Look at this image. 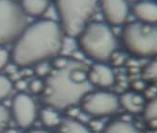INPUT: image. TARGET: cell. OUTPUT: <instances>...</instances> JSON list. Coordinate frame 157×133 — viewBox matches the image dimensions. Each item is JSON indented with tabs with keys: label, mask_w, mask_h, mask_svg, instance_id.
<instances>
[{
	"label": "cell",
	"mask_w": 157,
	"mask_h": 133,
	"mask_svg": "<svg viewBox=\"0 0 157 133\" xmlns=\"http://www.w3.org/2000/svg\"><path fill=\"white\" fill-rule=\"evenodd\" d=\"M64 40L58 21L39 19L28 25L13 42L10 61L20 68H31L40 62L50 61L61 55Z\"/></svg>",
	"instance_id": "6da1fadb"
},
{
	"label": "cell",
	"mask_w": 157,
	"mask_h": 133,
	"mask_svg": "<svg viewBox=\"0 0 157 133\" xmlns=\"http://www.w3.org/2000/svg\"><path fill=\"white\" fill-rule=\"evenodd\" d=\"M10 119V110L2 104H0V133H2L9 125Z\"/></svg>",
	"instance_id": "7402d4cb"
},
{
	"label": "cell",
	"mask_w": 157,
	"mask_h": 133,
	"mask_svg": "<svg viewBox=\"0 0 157 133\" xmlns=\"http://www.w3.org/2000/svg\"><path fill=\"white\" fill-rule=\"evenodd\" d=\"M83 113L92 117H106L115 114L119 109V99L106 91H89L78 100Z\"/></svg>",
	"instance_id": "8992f818"
},
{
	"label": "cell",
	"mask_w": 157,
	"mask_h": 133,
	"mask_svg": "<svg viewBox=\"0 0 157 133\" xmlns=\"http://www.w3.org/2000/svg\"><path fill=\"white\" fill-rule=\"evenodd\" d=\"M132 13L138 22L148 25H157V3L140 1L133 5Z\"/></svg>",
	"instance_id": "30bf717a"
},
{
	"label": "cell",
	"mask_w": 157,
	"mask_h": 133,
	"mask_svg": "<svg viewBox=\"0 0 157 133\" xmlns=\"http://www.w3.org/2000/svg\"><path fill=\"white\" fill-rule=\"evenodd\" d=\"M29 86V82L26 81L25 79H17L16 82L13 84V87H15V89H17L18 93H24Z\"/></svg>",
	"instance_id": "d4e9b609"
},
{
	"label": "cell",
	"mask_w": 157,
	"mask_h": 133,
	"mask_svg": "<svg viewBox=\"0 0 157 133\" xmlns=\"http://www.w3.org/2000/svg\"><path fill=\"white\" fill-rule=\"evenodd\" d=\"M39 118L42 124L47 127H57L62 121V117L57 109L51 107L41 109L39 112Z\"/></svg>",
	"instance_id": "9a60e30c"
},
{
	"label": "cell",
	"mask_w": 157,
	"mask_h": 133,
	"mask_svg": "<svg viewBox=\"0 0 157 133\" xmlns=\"http://www.w3.org/2000/svg\"><path fill=\"white\" fill-rule=\"evenodd\" d=\"M100 128H101V123H100V122L94 120V121H92L91 123H90V127H89V129H90L91 131L92 130L97 131V130H99Z\"/></svg>",
	"instance_id": "484cf974"
},
{
	"label": "cell",
	"mask_w": 157,
	"mask_h": 133,
	"mask_svg": "<svg viewBox=\"0 0 157 133\" xmlns=\"http://www.w3.org/2000/svg\"><path fill=\"white\" fill-rule=\"evenodd\" d=\"M2 133H19V132L16 129H13V128H7Z\"/></svg>",
	"instance_id": "83f0119b"
},
{
	"label": "cell",
	"mask_w": 157,
	"mask_h": 133,
	"mask_svg": "<svg viewBox=\"0 0 157 133\" xmlns=\"http://www.w3.org/2000/svg\"><path fill=\"white\" fill-rule=\"evenodd\" d=\"M54 5L65 37L77 38L92 22L98 0H55Z\"/></svg>",
	"instance_id": "3957f363"
},
{
	"label": "cell",
	"mask_w": 157,
	"mask_h": 133,
	"mask_svg": "<svg viewBox=\"0 0 157 133\" xmlns=\"http://www.w3.org/2000/svg\"><path fill=\"white\" fill-rule=\"evenodd\" d=\"M98 5L108 26L119 27L126 23L130 12L127 0H98Z\"/></svg>",
	"instance_id": "ba28073f"
},
{
	"label": "cell",
	"mask_w": 157,
	"mask_h": 133,
	"mask_svg": "<svg viewBox=\"0 0 157 133\" xmlns=\"http://www.w3.org/2000/svg\"><path fill=\"white\" fill-rule=\"evenodd\" d=\"M10 52L6 48L0 46V72L6 68V66L10 63Z\"/></svg>",
	"instance_id": "cb8c5ba5"
},
{
	"label": "cell",
	"mask_w": 157,
	"mask_h": 133,
	"mask_svg": "<svg viewBox=\"0 0 157 133\" xmlns=\"http://www.w3.org/2000/svg\"><path fill=\"white\" fill-rule=\"evenodd\" d=\"M19 5L27 16L42 17L50 7V0H19Z\"/></svg>",
	"instance_id": "7c38bea8"
},
{
	"label": "cell",
	"mask_w": 157,
	"mask_h": 133,
	"mask_svg": "<svg viewBox=\"0 0 157 133\" xmlns=\"http://www.w3.org/2000/svg\"><path fill=\"white\" fill-rule=\"evenodd\" d=\"M28 89L32 94H42L44 90V82L41 79H34L29 82Z\"/></svg>",
	"instance_id": "603a6c76"
},
{
	"label": "cell",
	"mask_w": 157,
	"mask_h": 133,
	"mask_svg": "<svg viewBox=\"0 0 157 133\" xmlns=\"http://www.w3.org/2000/svg\"><path fill=\"white\" fill-rule=\"evenodd\" d=\"M119 106L130 113H138L145 107V98L136 92H128L119 97Z\"/></svg>",
	"instance_id": "8fae6325"
},
{
	"label": "cell",
	"mask_w": 157,
	"mask_h": 133,
	"mask_svg": "<svg viewBox=\"0 0 157 133\" xmlns=\"http://www.w3.org/2000/svg\"><path fill=\"white\" fill-rule=\"evenodd\" d=\"M142 75L145 79L157 81V56L145 66Z\"/></svg>",
	"instance_id": "d6986e66"
},
{
	"label": "cell",
	"mask_w": 157,
	"mask_h": 133,
	"mask_svg": "<svg viewBox=\"0 0 157 133\" xmlns=\"http://www.w3.org/2000/svg\"><path fill=\"white\" fill-rule=\"evenodd\" d=\"M58 133H92L89 127L74 118L62 119L60 125L57 127Z\"/></svg>",
	"instance_id": "4fadbf2b"
},
{
	"label": "cell",
	"mask_w": 157,
	"mask_h": 133,
	"mask_svg": "<svg viewBox=\"0 0 157 133\" xmlns=\"http://www.w3.org/2000/svg\"><path fill=\"white\" fill-rule=\"evenodd\" d=\"M78 49L95 63H106L115 54L117 41L111 27L103 22H91L77 37Z\"/></svg>",
	"instance_id": "7a4b0ae2"
},
{
	"label": "cell",
	"mask_w": 157,
	"mask_h": 133,
	"mask_svg": "<svg viewBox=\"0 0 157 133\" xmlns=\"http://www.w3.org/2000/svg\"><path fill=\"white\" fill-rule=\"evenodd\" d=\"M122 43L132 56L150 58L157 56V25L132 22L122 30Z\"/></svg>",
	"instance_id": "277c9868"
},
{
	"label": "cell",
	"mask_w": 157,
	"mask_h": 133,
	"mask_svg": "<svg viewBox=\"0 0 157 133\" xmlns=\"http://www.w3.org/2000/svg\"><path fill=\"white\" fill-rule=\"evenodd\" d=\"M10 113L18 127L29 129L37 118L38 109L30 95L25 93H17L13 98Z\"/></svg>",
	"instance_id": "52a82bcc"
},
{
	"label": "cell",
	"mask_w": 157,
	"mask_h": 133,
	"mask_svg": "<svg viewBox=\"0 0 157 133\" xmlns=\"http://www.w3.org/2000/svg\"><path fill=\"white\" fill-rule=\"evenodd\" d=\"M145 118L149 120H157V95L151 98L143 109Z\"/></svg>",
	"instance_id": "ffe728a7"
},
{
	"label": "cell",
	"mask_w": 157,
	"mask_h": 133,
	"mask_svg": "<svg viewBox=\"0 0 157 133\" xmlns=\"http://www.w3.org/2000/svg\"><path fill=\"white\" fill-rule=\"evenodd\" d=\"M69 79L72 83L78 86H83L87 81V70H84L82 67H73L67 73Z\"/></svg>",
	"instance_id": "2e32d148"
},
{
	"label": "cell",
	"mask_w": 157,
	"mask_h": 133,
	"mask_svg": "<svg viewBox=\"0 0 157 133\" xmlns=\"http://www.w3.org/2000/svg\"><path fill=\"white\" fill-rule=\"evenodd\" d=\"M13 90V83L10 77L0 74V101L7 99Z\"/></svg>",
	"instance_id": "e0dca14e"
},
{
	"label": "cell",
	"mask_w": 157,
	"mask_h": 133,
	"mask_svg": "<svg viewBox=\"0 0 157 133\" xmlns=\"http://www.w3.org/2000/svg\"><path fill=\"white\" fill-rule=\"evenodd\" d=\"M26 133H49V132L47 131V130H44V129L34 128V129H29Z\"/></svg>",
	"instance_id": "4316f807"
},
{
	"label": "cell",
	"mask_w": 157,
	"mask_h": 133,
	"mask_svg": "<svg viewBox=\"0 0 157 133\" xmlns=\"http://www.w3.org/2000/svg\"><path fill=\"white\" fill-rule=\"evenodd\" d=\"M102 133H141V131L127 121L113 120L103 127Z\"/></svg>",
	"instance_id": "5bb4252c"
},
{
	"label": "cell",
	"mask_w": 157,
	"mask_h": 133,
	"mask_svg": "<svg viewBox=\"0 0 157 133\" xmlns=\"http://www.w3.org/2000/svg\"><path fill=\"white\" fill-rule=\"evenodd\" d=\"M115 74L106 63H94L87 70V81L91 86L106 89L115 83Z\"/></svg>",
	"instance_id": "9c48e42d"
},
{
	"label": "cell",
	"mask_w": 157,
	"mask_h": 133,
	"mask_svg": "<svg viewBox=\"0 0 157 133\" xmlns=\"http://www.w3.org/2000/svg\"><path fill=\"white\" fill-rule=\"evenodd\" d=\"M28 25V16L19 2L0 0V46L13 44Z\"/></svg>",
	"instance_id": "5b68a950"
},
{
	"label": "cell",
	"mask_w": 157,
	"mask_h": 133,
	"mask_svg": "<svg viewBox=\"0 0 157 133\" xmlns=\"http://www.w3.org/2000/svg\"><path fill=\"white\" fill-rule=\"evenodd\" d=\"M53 72L51 67L50 61H44L33 66V73L38 79H44V77H48Z\"/></svg>",
	"instance_id": "ac0fdd59"
},
{
	"label": "cell",
	"mask_w": 157,
	"mask_h": 133,
	"mask_svg": "<svg viewBox=\"0 0 157 133\" xmlns=\"http://www.w3.org/2000/svg\"><path fill=\"white\" fill-rule=\"evenodd\" d=\"M51 67L54 71H63L65 70L69 65V60L64 56H59L55 57L50 61Z\"/></svg>",
	"instance_id": "44dd1931"
}]
</instances>
